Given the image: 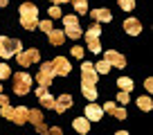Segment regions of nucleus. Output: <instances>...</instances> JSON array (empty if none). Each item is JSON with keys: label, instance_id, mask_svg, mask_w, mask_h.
Returning <instances> with one entry per match:
<instances>
[{"label": "nucleus", "instance_id": "obj_1", "mask_svg": "<svg viewBox=\"0 0 153 135\" xmlns=\"http://www.w3.org/2000/svg\"><path fill=\"white\" fill-rule=\"evenodd\" d=\"M20 25H23L25 29H36V25H38V9L32 5V2L20 5Z\"/></svg>", "mask_w": 153, "mask_h": 135}, {"label": "nucleus", "instance_id": "obj_2", "mask_svg": "<svg viewBox=\"0 0 153 135\" xmlns=\"http://www.w3.org/2000/svg\"><path fill=\"white\" fill-rule=\"evenodd\" d=\"M0 113H2V117H7V119L16 122V124H25V122H27V113H29V108H25V106L11 108L9 104H2V106H0Z\"/></svg>", "mask_w": 153, "mask_h": 135}, {"label": "nucleus", "instance_id": "obj_3", "mask_svg": "<svg viewBox=\"0 0 153 135\" xmlns=\"http://www.w3.org/2000/svg\"><path fill=\"white\" fill-rule=\"evenodd\" d=\"M20 50H23V45H20L18 39H2L0 41V56L5 59V61L9 56H16Z\"/></svg>", "mask_w": 153, "mask_h": 135}, {"label": "nucleus", "instance_id": "obj_4", "mask_svg": "<svg viewBox=\"0 0 153 135\" xmlns=\"http://www.w3.org/2000/svg\"><path fill=\"white\" fill-rule=\"evenodd\" d=\"M99 34H101V27L99 25H92L90 29L86 32V43H88V50L90 52H101V43H99Z\"/></svg>", "mask_w": 153, "mask_h": 135}, {"label": "nucleus", "instance_id": "obj_5", "mask_svg": "<svg viewBox=\"0 0 153 135\" xmlns=\"http://www.w3.org/2000/svg\"><path fill=\"white\" fill-rule=\"evenodd\" d=\"M29 88H32V77H29V74H25V72L14 74V90H16V95H27Z\"/></svg>", "mask_w": 153, "mask_h": 135}, {"label": "nucleus", "instance_id": "obj_6", "mask_svg": "<svg viewBox=\"0 0 153 135\" xmlns=\"http://www.w3.org/2000/svg\"><path fill=\"white\" fill-rule=\"evenodd\" d=\"M56 77V74H54V68H52V61L50 63H43V65H41V70H38V83H41V86L43 88H48L50 83H52V79Z\"/></svg>", "mask_w": 153, "mask_h": 135}, {"label": "nucleus", "instance_id": "obj_7", "mask_svg": "<svg viewBox=\"0 0 153 135\" xmlns=\"http://www.w3.org/2000/svg\"><path fill=\"white\" fill-rule=\"evenodd\" d=\"M16 56H18V63H20V65L27 68V65H34V63H38L41 54H38V50H25V52L20 50Z\"/></svg>", "mask_w": 153, "mask_h": 135}, {"label": "nucleus", "instance_id": "obj_8", "mask_svg": "<svg viewBox=\"0 0 153 135\" xmlns=\"http://www.w3.org/2000/svg\"><path fill=\"white\" fill-rule=\"evenodd\" d=\"M27 119L36 126L38 133H50V128L45 126V122H43V113H41V111H29L27 113Z\"/></svg>", "mask_w": 153, "mask_h": 135}, {"label": "nucleus", "instance_id": "obj_9", "mask_svg": "<svg viewBox=\"0 0 153 135\" xmlns=\"http://www.w3.org/2000/svg\"><path fill=\"white\" fill-rule=\"evenodd\" d=\"M81 77H83V83H90V86H95L97 83V70L92 63H83L81 65Z\"/></svg>", "mask_w": 153, "mask_h": 135}, {"label": "nucleus", "instance_id": "obj_10", "mask_svg": "<svg viewBox=\"0 0 153 135\" xmlns=\"http://www.w3.org/2000/svg\"><path fill=\"white\" fill-rule=\"evenodd\" d=\"M52 68H54V74H61V77L70 74V61L65 56H56L52 61Z\"/></svg>", "mask_w": 153, "mask_h": 135}, {"label": "nucleus", "instance_id": "obj_11", "mask_svg": "<svg viewBox=\"0 0 153 135\" xmlns=\"http://www.w3.org/2000/svg\"><path fill=\"white\" fill-rule=\"evenodd\" d=\"M106 61L110 63V68H124L126 65V59H124V54H120V52H115V50H108V52H106Z\"/></svg>", "mask_w": 153, "mask_h": 135}, {"label": "nucleus", "instance_id": "obj_12", "mask_svg": "<svg viewBox=\"0 0 153 135\" xmlns=\"http://www.w3.org/2000/svg\"><path fill=\"white\" fill-rule=\"evenodd\" d=\"M70 106H72V97H70V95H61V97H56V99H54V108H52V111L65 113Z\"/></svg>", "mask_w": 153, "mask_h": 135}, {"label": "nucleus", "instance_id": "obj_13", "mask_svg": "<svg viewBox=\"0 0 153 135\" xmlns=\"http://www.w3.org/2000/svg\"><path fill=\"white\" fill-rule=\"evenodd\" d=\"M36 97H38V101H41V104H43L45 108H54V97L48 92V88H43V86H41V88L36 90Z\"/></svg>", "mask_w": 153, "mask_h": 135}, {"label": "nucleus", "instance_id": "obj_14", "mask_svg": "<svg viewBox=\"0 0 153 135\" xmlns=\"http://www.w3.org/2000/svg\"><path fill=\"white\" fill-rule=\"evenodd\" d=\"M101 115H104V108H101V106H97V104H88V106H86V117L90 122H99Z\"/></svg>", "mask_w": 153, "mask_h": 135}, {"label": "nucleus", "instance_id": "obj_15", "mask_svg": "<svg viewBox=\"0 0 153 135\" xmlns=\"http://www.w3.org/2000/svg\"><path fill=\"white\" fill-rule=\"evenodd\" d=\"M48 39H50V45H63V41H65V34L61 32V29H50L48 32Z\"/></svg>", "mask_w": 153, "mask_h": 135}, {"label": "nucleus", "instance_id": "obj_16", "mask_svg": "<svg viewBox=\"0 0 153 135\" xmlns=\"http://www.w3.org/2000/svg\"><path fill=\"white\" fill-rule=\"evenodd\" d=\"M90 16L97 20V23H108V20L113 18V14H110L108 9H92V11H90Z\"/></svg>", "mask_w": 153, "mask_h": 135}, {"label": "nucleus", "instance_id": "obj_17", "mask_svg": "<svg viewBox=\"0 0 153 135\" xmlns=\"http://www.w3.org/2000/svg\"><path fill=\"white\" fill-rule=\"evenodd\" d=\"M124 29H126L128 34H133V36H137V34L142 32V25H140V20L128 18V20H124Z\"/></svg>", "mask_w": 153, "mask_h": 135}, {"label": "nucleus", "instance_id": "obj_18", "mask_svg": "<svg viewBox=\"0 0 153 135\" xmlns=\"http://www.w3.org/2000/svg\"><path fill=\"white\" fill-rule=\"evenodd\" d=\"M72 126H74V131H79V133H88V131H90V119H88V117H76V119L72 122Z\"/></svg>", "mask_w": 153, "mask_h": 135}, {"label": "nucleus", "instance_id": "obj_19", "mask_svg": "<svg viewBox=\"0 0 153 135\" xmlns=\"http://www.w3.org/2000/svg\"><path fill=\"white\" fill-rule=\"evenodd\" d=\"M72 7L76 9V14L81 16V14H88V0H70Z\"/></svg>", "mask_w": 153, "mask_h": 135}, {"label": "nucleus", "instance_id": "obj_20", "mask_svg": "<svg viewBox=\"0 0 153 135\" xmlns=\"http://www.w3.org/2000/svg\"><path fill=\"white\" fill-rule=\"evenodd\" d=\"M65 36L68 39H79V36H81V27H79V25H68L65 27Z\"/></svg>", "mask_w": 153, "mask_h": 135}, {"label": "nucleus", "instance_id": "obj_21", "mask_svg": "<svg viewBox=\"0 0 153 135\" xmlns=\"http://www.w3.org/2000/svg\"><path fill=\"white\" fill-rule=\"evenodd\" d=\"M81 92L86 95V99H97V90L90 83H81Z\"/></svg>", "mask_w": 153, "mask_h": 135}, {"label": "nucleus", "instance_id": "obj_22", "mask_svg": "<svg viewBox=\"0 0 153 135\" xmlns=\"http://www.w3.org/2000/svg\"><path fill=\"white\" fill-rule=\"evenodd\" d=\"M137 106L142 108V111H151V108H153L151 97H137Z\"/></svg>", "mask_w": 153, "mask_h": 135}, {"label": "nucleus", "instance_id": "obj_23", "mask_svg": "<svg viewBox=\"0 0 153 135\" xmlns=\"http://www.w3.org/2000/svg\"><path fill=\"white\" fill-rule=\"evenodd\" d=\"M117 86H120L122 90H126V92H131V90H133V81H131L128 77H122V79H117Z\"/></svg>", "mask_w": 153, "mask_h": 135}, {"label": "nucleus", "instance_id": "obj_24", "mask_svg": "<svg viewBox=\"0 0 153 135\" xmlns=\"http://www.w3.org/2000/svg\"><path fill=\"white\" fill-rule=\"evenodd\" d=\"M95 70H97V72H99V74H106V72H108V70H110V63H108V61H106V59H104V61H99V63H97V65H95Z\"/></svg>", "mask_w": 153, "mask_h": 135}, {"label": "nucleus", "instance_id": "obj_25", "mask_svg": "<svg viewBox=\"0 0 153 135\" xmlns=\"http://www.w3.org/2000/svg\"><path fill=\"white\" fill-rule=\"evenodd\" d=\"M7 77H11L9 65H7V63H0V79H7Z\"/></svg>", "mask_w": 153, "mask_h": 135}, {"label": "nucleus", "instance_id": "obj_26", "mask_svg": "<svg viewBox=\"0 0 153 135\" xmlns=\"http://www.w3.org/2000/svg\"><path fill=\"white\" fill-rule=\"evenodd\" d=\"M120 7H122L124 11H131V9L135 7V0H120Z\"/></svg>", "mask_w": 153, "mask_h": 135}, {"label": "nucleus", "instance_id": "obj_27", "mask_svg": "<svg viewBox=\"0 0 153 135\" xmlns=\"http://www.w3.org/2000/svg\"><path fill=\"white\" fill-rule=\"evenodd\" d=\"M63 25H79V18H76V16H63Z\"/></svg>", "mask_w": 153, "mask_h": 135}, {"label": "nucleus", "instance_id": "obj_28", "mask_svg": "<svg viewBox=\"0 0 153 135\" xmlns=\"http://www.w3.org/2000/svg\"><path fill=\"white\" fill-rule=\"evenodd\" d=\"M113 115H115V117H117V119H126V117H128V115H126V111H124V108H117V106H115V111H113Z\"/></svg>", "mask_w": 153, "mask_h": 135}, {"label": "nucleus", "instance_id": "obj_29", "mask_svg": "<svg viewBox=\"0 0 153 135\" xmlns=\"http://www.w3.org/2000/svg\"><path fill=\"white\" fill-rule=\"evenodd\" d=\"M50 16H52V18H61V7L54 5L52 9H50Z\"/></svg>", "mask_w": 153, "mask_h": 135}, {"label": "nucleus", "instance_id": "obj_30", "mask_svg": "<svg viewBox=\"0 0 153 135\" xmlns=\"http://www.w3.org/2000/svg\"><path fill=\"white\" fill-rule=\"evenodd\" d=\"M72 56H76V59H83V47L74 45V47H72Z\"/></svg>", "mask_w": 153, "mask_h": 135}, {"label": "nucleus", "instance_id": "obj_31", "mask_svg": "<svg viewBox=\"0 0 153 135\" xmlns=\"http://www.w3.org/2000/svg\"><path fill=\"white\" fill-rule=\"evenodd\" d=\"M36 27H41V29H43V32H45V34H48V32H50V29H52V23H50V20H43V23H38V25H36Z\"/></svg>", "mask_w": 153, "mask_h": 135}, {"label": "nucleus", "instance_id": "obj_32", "mask_svg": "<svg viewBox=\"0 0 153 135\" xmlns=\"http://www.w3.org/2000/svg\"><path fill=\"white\" fill-rule=\"evenodd\" d=\"M117 99H120L122 104H128V101H131V97H128V92H126V90H122L120 95H117Z\"/></svg>", "mask_w": 153, "mask_h": 135}, {"label": "nucleus", "instance_id": "obj_33", "mask_svg": "<svg viewBox=\"0 0 153 135\" xmlns=\"http://www.w3.org/2000/svg\"><path fill=\"white\" fill-rule=\"evenodd\" d=\"M104 111L106 113H113L115 111V104H113V101H106V104H104Z\"/></svg>", "mask_w": 153, "mask_h": 135}, {"label": "nucleus", "instance_id": "obj_34", "mask_svg": "<svg viewBox=\"0 0 153 135\" xmlns=\"http://www.w3.org/2000/svg\"><path fill=\"white\" fill-rule=\"evenodd\" d=\"M144 88H146V90H153V79H146V81H144Z\"/></svg>", "mask_w": 153, "mask_h": 135}, {"label": "nucleus", "instance_id": "obj_35", "mask_svg": "<svg viewBox=\"0 0 153 135\" xmlns=\"http://www.w3.org/2000/svg\"><path fill=\"white\" fill-rule=\"evenodd\" d=\"M2 104H9V99H7V95H2V92H0V106H2Z\"/></svg>", "mask_w": 153, "mask_h": 135}, {"label": "nucleus", "instance_id": "obj_36", "mask_svg": "<svg viewBox=\"0 0 153 135\" xmlns=\"http://www.w3.org/2000/svg\"><path fill=\"white\" fill-rule=\"evenodd\" d=\"M50 133H52V135H61V128H56V126H54V128H50Z\"/></svg>", "mask_w": 153, "mask_h": 135}, {"label": "nucleus", "instance_id": "obj_37", "mask_svg": "<svg viewBox=\"0 0 153 135\" xmlns=\"http://www.w3.org/2000/svg\"><path fill=\"white\" fill-rule=\"evenodd\" d=\"M54 5H63V2H70V0H52Z\"/></svg>", "mask_w": 153, "mask_h": 135}, {"label": "nucleus", "instance_id": "obj_38", "mask_svg": "<svg viewBox=\"0 0 153 135\" xmlns=\"http://www.w3.org/2000/svg\"><path fill=\"white\" fill-rule=\"evenodd\" d=\"M7 5V0H0V7H5Z\"/></svg>", "mask_w": 153, "mask_h": 135}, {"label": "nucleus", "instance_id": "obj_39", "mask_svg": "<svg viewBox=\"0 0 153 135\" xmlns=\"http://www.w3.org/2000/svg\"><path fill=\"white\" fill-rule=\"evenodd\" d=\"M0 41H2V36H0Z\"/></svg>", "mask_w": 153, "mask_h": 135}, {"label": "nucleus", "instance_id": "obj_40", "mask_svg": "<svg viewBox=\"0 0 153 135\" xmlns=\"http://www.w3.org/2000/svg\"><path fill=\"white\" fill-rule=\"evenodd\" d=\"M0 90H2V88H0Z\"/></svg>", "mask_w": 153, "mask_h": 135}]
</instances>
